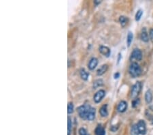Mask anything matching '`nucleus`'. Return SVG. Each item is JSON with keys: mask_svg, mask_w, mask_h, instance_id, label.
Returning <instances> with one entry per match:
<instances>
[{"mask_svg": "<svg viewBox=\"0 0 153 135\" xmlns=\"http://www.w3.org/2000/svg\"><path fill=\"white\" fill-rule=\"evenodd\" d=\"M129 72L130 75L133 78H136L142 74V69L138 63L133 62L130 65L129 68Z\"/></svg>", "mask_w": 153, "mask_h": 135, "instance_id": "1", "label": "nucleus"}, {"mask_svg": "<svg viewBox=\"0 0 153 135\" xmlns=\"http://www.w3.org/2000/svg\"><path fill=\"white\" fill-rule=\"evenodd\" d=\"M91 106L89 104L82 105L80 107H78L77 111L80 117L83 119V120H87L88 114L89 113V110L91 109Z\"/></svg>", "mask_w": 153, "mask_h": 135, "instance_id": "2", "label": "nucleus"}, {"mask_svg": "<svg viewBox=\"0 0 153 135\" xmlns=\"http://www.w3.org/2000/svg\"><path fill=\"white\" fill-rule=\"evenodd\" d=\"M141 89H142V83L140 81L137 82L136 83L134 84L132 87L131 89V97L133 98H136L138 97V96L140 94L141 92Z\"/></svg>", "mask_w": 153, "mask_h": 135, "instance_id": "3", "label": "nucleus"}, {"mask_svg": "<svg viewBox=\"0 0 153 135\" xmlns=\"http://www.w3.org/2000/svg\"><path fill=\"white\" fill-rule=\"evenodd\" d=\"M106 96V92L103 89H100L95 94L93 97V100L95 103H100L102 99Z\"/></svg>", "mask_w": 153, "mask_h": 135, "instance_id": "4", "label": "nucleus"}, {"mask_svg": "<svg viewBox=\"0 0 153 135\" xmlns=\"http://www.w3.org/2000/svg\"><path fill=\"white\" fill-rule=\"evenodd\" d=\"M137 126H138L140 134L145 135L146 133V125L145 122L143 120H140L137 124Z\"/></svg>", "mask_w": 153, "mask_h": 135, "instance_id": "5", "label": "nucleus"}, {"mask_svg": "<svg viewBox=\"0 0 153 135\" xmlns=\"http://www.w3.org/2000/svg\"><path fill=\"white\" fill-rule=\"evenodd\" d=\"M131 59H135L138 61H141L142 59V53L140 49H135L132 52L131 55Z\"/></svg>", "mask_w": 153, "mask_h": 135, "instance_id": "6", "label": "nucleus"}, {"mask_svg": "<svg viewBox=\"0 0 153 135\" xmlns=\"http://www.w3.org/2000/svg\"><path fill=\"white\" fill-rule=\"evenodd\" d=\"M145 115L147 120L150 121L151 124H153V106H149V107L146 110Z\"/></svg>", "mask_w": 153, "mask_h": 135, "instance_id": "7", "label": "nucleus"}, {"mask_svg": "<svg viewBox=\"0 0 153 135\" xmlns=\"http://www.w3.org/2000/svg\"><path fill=\"white\" fill-rule=\"evenodd\" d=\"M127 103L125 101H121L117 106V110L119 113H124L127 108Z\"/></svg>", "mask_w": 153, "mask_h": 135, "instance_id": "8", "label": "nucleus"}, {"mask_svg": "<svg viewBox=\"0 0 153 135\" xmlns=\"http://www.w3.org/2000/svg\"><path fill=\"white\" fill-rule=\"evenodd\" d=\"M99 51H100V52L102 54V55L106 57H109L111 54L110 49H109L108 47L105 46H101L100 47V49H99Z\"/></svg>", "mask_w": 153, "mask_h": 135, "instance_id": "9", "label": "nucleus"}, {"mask_svg": "<svg viewBox=\"0 0 153 135\" xmlns=\"http://www.w3.org/2000/svg\"><path fill=\"white\" fill-rule=\"evenodd\" d=\"M97 64H98V60H97V59L95 58V57H93V58L91 59V60L89 61V63H88V69L91 70H94L97 67Z\"/></svg>", "mask_w": 153, "mask_h": 135, "instance_id": "10", "label": "nucleus"}, {"mask_svg": "<svg viewBox=\"0 0 153 135\" xmlns=\"http://www.w3.org/2000/svg\"><path fill=\"white\" fill-rule=\"evenodd\" d=\"M140 38L142 41L144 42V43H148L149 41V37L148 34V32L146 29V28H144L142 29V32H141L140 35Z\"/></svg>", "mask_w": 153, "mask_h": 135, "instance_id": "11", "label": "nucleus"}, {"mask_svg": "<svg viewBox=\"0 0 153 135\" xmlns=\"http://www.w3.org/2000/svg\"><path fill=\"white\" fill-rule=\"evenodd\" d=\"M100 115L102 117H106L108 115V111H107V104H104L100 109Z\"/></svg>", "mask_w": 153, "mask_h": 135, "instance_id": "12", "label": "nucleus"}, {"mask_svg": "<svg viewBox=\"0 0 153 135\" xmlns=\"http://www.w3.org/2000/svg\"><path fill=\"white\" fill-rule=\"evenodd\" d=\"M107 69H108V66L107 64H104L103 66H102L101 67L99 68L97 70V74L98 76H102L104 74H105L106 72Z\"/></svg>", "mask_w": 153, "mask_h": 135, "instance_id": "13", "label": "nucleus"}, {"mask_svg": "<svg viewBox=\"0 0 153 135\" xmlns=\"http://www.w3.org/2000/svg\"><path fill=\"white\" fill-rule=\"evenodd\" d=\"M145 100L147 104H150L152 101V93L151 91L149 89V90L146 91L145 94Z\"/></svg>", "mask_w": 153, "mask_h": 135, "instance_id": "14", "label": "nucleus"}, {"mask_svg": "<svg viewBox=\"0 0 153 135\" xmlns=\"http://www.w3.org/2000/svg\"><path fill=\"white\" fill-rule=\"evenodd\" d=\"M95 134L96 135H105L106 131L103 126L102 125H98L95 129Z\"/></svg>", "mask_w": 153, "mask_h": 135, "instance_id": "15", "label": "nucleus"}, {"mask_svg": "<svg viewBox=\"0 0 153 135\" xmlns=\"http://www.w3.org/2000/svg\"><path fill=\"white\" fill-rule=\"evenodd\" d=\"M95 108L91 107V109L89 110V113L88 114L87 116V120L89 121H93L95 117Z\"/></svg>", "mask_w": 153, "mask_h": 135, "instance_id": "16", "label": "nucleus"}, {"mask_svg": "<svg viewBox=\"0 0 153 135\" xmlns=\"http://www.w3.org/2000/svg\"><path fill=\"white\" fill-rule=\"evenodd\" d=\"M119 22L122 27H125L127 24L128 19L126 17H124V16H121L119 18Z\"/></svg>", "mask_w": 153, "mask_h": 135, "instance_id": "17", "label": "nucleus"}, {"mask_svg": "<svg viewBox=\"0 0 153 135\" xmlns=\"http://www.w3.org/2000/svg\"><path fill=\"white\" fill-rule=\"evenodd\" d=\"M88 76H89V74H88V73L87 72H86V70H85L84 69L81 70H80V76L83 80H88Z\"/></svg>", "mask_w": 153, "mask_h": 135, "instance_id": "18", "label": "nucleus"}, {"mask_svg": "<svg viewBox=\"0 0 153 135\" xmlns=\"http://www.w3.org/2000/svg\"><path fill=\"white\" fill-rule=\"evenodd\" d=\"M131 135H139L140 134V132H139L138 126H137V124L135 125H133L131 127Z\"/></svg>", "mask_w": 153, "mask_h": 135, "instance_id": "19", "label": "nucleus"}, {"mask_svg": "<svg viewBox=\"0 0 153 135\" xmlns=\"http://www.w3.org/2000/svg\"><path fill=\"white\" fill-rule=\"evenodd\" d=\"M133 33L131 32V31H129V32L128 33L127 39V43L128 47H130V45H131L132 41H133Z\"/></svg>", "mask_w": 153, "mask_h": 135, "instance_id": "20", "label": "nucleus"}, {"mask_svg": "<svg viewBox=\"0 0 153 135\" xmlns=\"http://www.w3.org/2000/svg\"><path fill=\"white\" fill-rule=\"evenodd\" d=\"M67 135H70L71 132H72V120H71L70 117H68V122H67Z\"/></svg>", "mask_w": 153, "mask_h": 135, "instance_id": "21", "label": "nucleus"}, {"mask_svg": "<svg viewBox=\"0 0 153 135\" xmlns=\"http://www.w3.org/2000/svg\"><path fill=\"white\" fill-rule=\"evenodd\" d=\"M102 85H103V80L102 79H97L93 83V88L94 89H97V87H101Z\"/></svg>", "mask_w": 153, "mask_h": 135, "instance_id": "22", "label": "nucleus"}, {"mask_svg": "<svg viewBox=\"0 0 153 135\" xmlns=\"http://www.w3.org/2000/svg\"><path fill=\"white\" fill-rule=\"evenodd\" d=\"M142 15H143V11L142 10H139L137 12L136 15H135V21H139L142 18Z\"/></svg>", "mask_w": 153, "mask_h": 135, "instance_id": "23", "label": "nucleus"}, {"mask_svg": "<svg viewBox=\"0 0 153 135\" xmlns=\"http://www.w3.org/2000/svg\"><path fill=\"white\" fill-rule=\"evenodd\" d=\"M74 104L72 102H69L68 105H67V113L68 114H71L74 112Z\"/></svg>", "mask_w": 153, "mask_h": 135, "instance_id": "24", "label": "nucleus"}, {"mask_svg": "<svg viewBox=\"0 0 153 135\" xmlns=\"http://www.w3.org/2000/svg\"><path fill=\"white\" fill-rule=\"evenodd\" d=\"M78 132H79V135H89L88 134L87 131H86L84 128H80Z\"/></svg>", "mask_w": 153, "mask_h": 135, "instance_id": "25", "label": "nucleus"}, {"mask_svg": "<svg viewBox=\"0 0 153 135\" xmlns=\"http://www.w3.org/2000/svg\"><path fill=\"white\" fill-rule=\"evenodd\" d=\"M139 103H140V100L138 99H135L134 100H133V102H132V106H133V108H135L137 107V106H138Z\"/></svg>", "mask_w": 153, "mask_h": 135, "instance_id": "26", "label": "nucleus"}, {"mask_svg": "<svg viewBox=\"0 0 153 135\" xmlns=\"http://www.w3.org/2000/svg\"><path fill=\"white\" fill-rule=\"evenodd\" d=\"M149 34H150V37L151 39L153 40V29H151L150 31H149Z\"/></svg>", "mask_w": 153, "mask_h": 135, "instance_id": "27", "label": "nucleus"}, {"mask_svg": "<svg viewBox=\"0 0 153 135\" xmlns=\"http://www.w3.org/2000/svg\"><path fill=\"white\" fill-rule=\"evenodd\" d=\"M120 76V74L119 72H116L114 74V78H118Z\"/></svg>", "mask_w": 153, "mask_h": 135, "instance_id": "28", "label": "nucleus"}, {"mask_svg": "<svg viewBox=\"0 0 153 135\" xmlns=\"http://www.w3.org/2000/svg\"><path fill=\"white\" fill-rule=\"evenodd\" d=\"M94 3H95V5H98L101 3V1H99V0H95V1H94Z\"/></svg>", "mask_w": 153, "mask_h": 135, "instance_id": "29", "label": "nucleus"}]
</instances>
